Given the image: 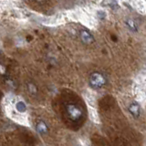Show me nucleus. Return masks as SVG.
I'll return each instance as SVG.
<instances>
[{"label": "nucleus", "mask_w": 146, "mask_h": 146, "mask_svg": "<svg viewBox=\"0 0 146 146\" xmlns=\"http://www.w3.org/2000/svg\"><path fill=\"white\" fill-rule=\"evenodd\" d=\"M36 131H38L40 134H46L48 132V129L47 124L44 121H39L38 124H36Z\"/></svg>", "instance_id": "nucleus-5"}, {"label": "nucleus", "mask_w": 146, "mask_h": 146, "mask_svg": "<svg viewBox=\"0 0 146 146\" xmlns=\"http://www.w3.org/2000/svg\"><path fill=\"white\" fill-rule=\"evenodd\" d=\"M67 114L72 121H79L82 116V110L75 104H68L67 106Z\"/></svg>", "instance_id": "nucleus-2"}, {"label": "nucleus", "mask_w": 146, "mask_h": 146, "mask_svg": "<svg viewBox=\"0 0 146 146\" xmlns=\"http://www.w3.org/2000/svg\"><path fill=\"white\" fill-rule=\"evenodd\" d=\"M129 112L131 114L134 118H139L140 114H141V109H140V105L137 102H132L131 104H130L129 106Z\"/></svg>", "instance_id": "nucleus-4"}, {"label": "nucleus", "mask_w": 146, "mask_h": 146, "mask_svg": "<svg viewBox=\"0 0 146 146\" xmlns=\"http://www.w3.org/2000/svg\"><path fill=\"white\" fill-rule=\"evenodd\" d=\"M3 70H5V68H3V66H1V65H0V72H3Z\"/></svg>", "instance_id": "nucleus-9"}, {"label": "nucleus", "mask_w": 146, "mask_h": 146, "mask_svg": "<svg viewBox=\"0 0 146 146\" xmlns=\"http://www.w3.org/2000/svg\"><path fill=\"white\" fill-rule=\"evenodd\" d=\"M29 90L30 91V93L32 94H34L36 92V86L34 84H32V83H29Z\"/></svg>", "instance_id": "nucleus-8"}, {"label": "nucleus", "mask_w": 146, "mask_h": 146, "mask_svg": "<svg viewBox=\"0 0 146 146\" xmlns=\"http://www.w3.org/2000/svg\"><path fill=\"white\" fill-rule=\"evenodd\" d=\"M80 38L82 40V42L85 43V44H88V45L94 42L93 36L87 30H82L80 32Z\"/></svg>", "instance_id": "nucleus-3"}, {"label": "nucleus", "mask_w": 146, "mask_h": 146, "mask_svg": "<svg viewBox=\"0 0 146 146\" xmlns=\"http://www.w3.org/2000/svg\"><path fill=\"white\" fill-rule=\"evenodd\" d=\"M106 84L105 77L99 72H94L90 77V85L93 89H100Z\"/></svg>", "instance_id": "nucleus-1"}, {"label": "nucleus", "mask_w": 146, "mask_h": 146, "mask_svg": "<svg viewBox=\"0 0 146 146\" xmlns=\"http://www.w3.org/2000/svg\"><path fill=\"white\" fill-rule=\"evenodd\" d=\"M15 109L17 110V111L18 113H24L27 111V106L24 102L22 100H19V102H16L15 104Z\"/></svg>", "instance_id": "nucleus-6"}, {"label": "nucleus", "mask_w": 146, "mask_h": 146, "mask_svg": "<svg viewBox=\"0 0 146 146\" xmlns=\"http://www.w3.org/2000/svg\"><path fill=\"white\" fill-rule=\"evenodd\" d=\"M126 24L127 26L129 27V29L132 31H137V26H136V23L133 19L131 18H129V19L126 20Z\"/></svg>", "instance_id": "nucleus-7"}]
</instances>
